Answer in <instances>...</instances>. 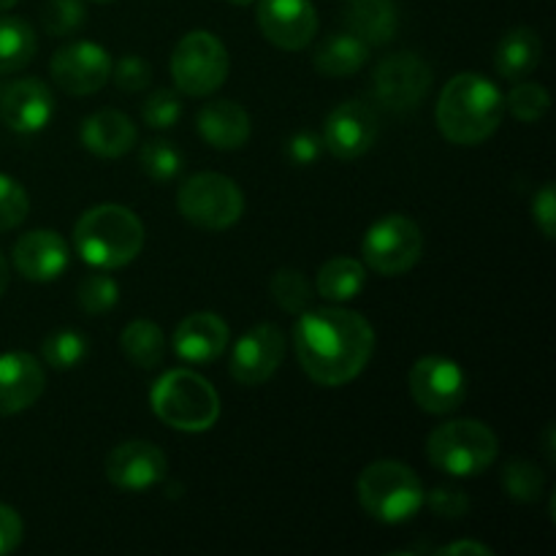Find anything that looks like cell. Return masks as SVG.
Here are the masks:
<instances>
[{"mask_svg": "<svg viewBox=\"0 0 556 556\" xmlns=\"http://www.w3.org/2000/svg\"><path fill=\"white\" fill-rule=\"evenodd\" d=\"M293 348L313 383L337 389L364 372L375 351V329L345 307L304 309L293 324Z\"/></svg>", "mask_w": 556, "mask_h": 556, "instance_id": "obj_1", "label": "cell"}, {"mask_svg": "<svg viewBox=\"0 0 556 556\" xmlns=\"http://www.w3.org/2000/svg\"><path fill=\"white\" fill-rule=\"evenodd\" d=\"M505 117V96L483 74H456L440 92L434 119L451 144L478 147L497 134Z\"/></svg>", "mask_w": 556, "mask_h": 556, "instance_id": "obj_2", "label": "cell"}, {"mask_svg": "<svg viewBox=\"0 0 556 556\" xmlns=\"http://www.w3.org/2000/svg\"><path fill=\"white\" fill-rule=\"evenodd\" d=\"M76 253L92 269H123L144 248V226L119 204H98L76 220Z\"/></svg>", "mask_w": 556, "mask_h": 556, "instance_id": "obj_3", "label": "cell"}, {"mask_svg": "<svg viewBox=\"0 0 556 556\" xmlns=\"http://www.w3.org/2000/svg\"><path fill=\"white\" fill-rule=\"evenodd\" d=\"M356 497L369 519L380 525H402L424 508L427 489L410 465L378 459L364 467L358 476Z\"/></svg>", "mask_w": 556, "mask_h": 556, "instance_id": "obj_4", "label": "cell"}, {"mask_svg": "<svg viewBox=\"0 0 556 556\" xmlns=\"http://www.w3.org/2000/svg\"><path fill=\"white\" fill-rule=\"evenodd\" d=\"M152 413L177 432H206L220 418V396L215 386L190 369H168L150 391Z\"/></svg>", "mask_w": 556, "mask_h": 556, "instance_id": "obj_5", "label": "cell"}, {"mask_svg": "<svg viewBox=\"0 0 556 556\" xmlns=\"http://www.w3.org/2000/svg\"><path fill=\"white\" fill-rule=\"evenodd\" d=\"M497 434L476 418L440 424L427 440V456L440 472L454 478H472L486 472L497 459Z\"/></svg>", "mask_w": 556, "mask_h": 556, "instance_id": "obj_6", "label": "cell"}, {"mask_svg": "<svg viewBox=\"0 0 556 556\" xmlns=\"http://www.w3.org/2000/svg\"><path fill=\"white\" fill-rule=\"evenodd\" d=\"M177 210L201 231H226L244 212V195L231 177L217 172L193 174L177 193Z\"/></svg>", "mask_w": 556, "mask_h": 556, "instance_id": "obj_7", "label": "cell"}, {"mask_svg": "<svg viewBox=\"0 0 556 556\" xmlns=\"http://www.w3.org/2000/svg\"><path fill=\"white\" fill-rule=\"evenodd\" d=\"M228 68H231V60H228L226 47L210 30L188 33L179 38L172 52V79L185 96H212L226 85Z\"/></svg>", "mask_w": 556, "mask_h": 556, "instance_id": "obj_8", "label": "cell"}, {"mask_svg": "<svg viewBox=\"0 0 556 556\" xmlns=\"http://www.w3.org/2000/svg\"><path fill=\"white\" fill-rule=\"evenodd\" d=\"M424 233L416 220L405 215H389L372 223L362 239L364 266L383 277H400L421 261Z\"/></svg>", "mask_w": 556, "mask_h": 556, "instance_id": "obj_9", "label": "cell"}, {"mask_svg": "<svg viewBox=\"0 0 556 556\" xmlns=\"http://www.w3.org/2000/svg\"><path fill=\"white\" fill-rule=\"evenodd\" d=\"M432 65L416 52H394L372 71V98L389 112H413L432 90Z\"/></svg>", "mask_w": 556, "mask_h": 556, "instance_id": "obj_10", "label": "cell"}, {"mask_svg": "<svg viewBox=\"0 0 556 556\" xmlns=\"http://www.w3.org/2000/svg\"><path fill=\"white\" fill-rule=\"evenodd\" d=\"M410 394L424 413L448 416L467 400V375L454 358L424 356L410 369Z\"/></svg>", "mask_w": 556, "mask_h": 556, "instance_id": "obj_11", "label": "cell"}, {"mask_svg": "<svg viewBox=\"0 0 556 556\" xmlns=\"http://www.w3.org/2000/svg\"><path fill=\"white\" fill-rule=\"evenodd\" d=\"M52 81L68 96H92L112 74V58L96 41H74L60 47L49 60Z\"/></svg>", "mask_w": 556, "mask_h": 556, "instance_id": "obj_12", "label": "cell"}, {"mask_svg": "<svg viewBox=\"0 0 556 556\" xmlns=\"http://www.w3.org/2000/svg\"><path fill=\"white\" fill-rule=\"evenodd\" d=\"M282 358H286V337L280 326L258 324L233 342L228 372L239 386H261L280 369Z\"/></svg>", "mask_w": 556, "mask_h": 556, "instance_id": "obj_13", "label": "cell"}, {"mask_svg": "<svg viewBox=\"0 0 556 556\" xmlns=\"http://www.w3.org/2000/svg\"><path fill=\"white\" fill-rule=\"evenodd\" d=\"M380 136V117L369 103L348 101L340 103L324 123V150L340 161H356L367 155Z\"/></svg>", "mask_w": 556, "mask_h": 556, "instance_id": "obj_14", "label": "cell"}, {"mask_svg": "<svg viewBox=\"0 0 556 556\" xmlns=\"http://www.w3.org/2000/svg\"><path fill=\"white\" fill-rule=\"evenodd\" d=\"M168 476V459L150 440H125L106 456V478L119 492L139 494Z\"/></svg>", "mask_w": 556, "mask_h": 556, "instance_id": "obj_15", "label": "cell"}, {"mask_svg": "<svg viewBox=\"0 0 556 556\" xmlns=\"http://www.w3.org/2000/svg\"><path fill=\"white\" fill-rule=\"evenodd\" d=\"M258 27L277 49L296 52L313 43L318 33V11L309 0H261Z\"/></svg>", "mask_w": 556, "mask_h": 556, "instance_id": "obj_16", "label": "cell"}, {"mask_svg": "<svg viewBox=\"0 0 556 556\" xmlns=\"http://www.w3.org/2000/svg\"><path fill=\"white\" fill-rule=\"evenodd\" d=\"M71 250L68 242L58 231L36 228L16 239L14 244V266L25 280L30 282H52L68 269Z\"/></svg>", "mask_w": 556, "mask_h": 556, "instance_id": "obj_17", "label": "cell"}, {"mask_svg": "<svg viewBox=\"0 0 556 556\" xmlns=\"http://www.w3.org/2000/svg\"><path fill=\"white\" fill-rule=\"evenodd\" d=\"M47 375L41 362L25 351L0 353V416H16L41 400Z\"/></svg>", "mask_w": 556, "mask_h": 556, "instance_id": "obj_18", "label": "cell"}, {"mask_svg": "<svg viewBox=\"0 0 556 556\" xmlns=\"http://www.w3.org/2000/svg\"><path fill=\"white\" fill-rule=\"evenodd\" d=\"M0 117L16 134H38L54 117V96L41 79H20L5 87Z\"/></svg>", "mask_w": 556, "mask_h": 556, "instance_id": "obj_19", "label": "cell"}, {"mask_svg": "<svg viewBox=\"0 0 556 556\" xmlns=\"http://www.w3.org/2000/svg\"><path fill=\"white\" fill-rule=\"evenodd\" d=\"M174 351L188 364H212L231 342L226 320L217 313H193L174 331Z\"/></svg>", "mask_w": 556, "mask_h": 556, "instance_id": "obj_20", "label": "cell"}, {"mask_svg": "<svg viewBox=\"0 0 556 556\" xmlns=\"http://www.w3.org/2000/svg\"><path fill=\"white\" fill-rule=\"evenodd\" d=\"M195 125H199L201 139L220 152L242 150L250 139V130H253L244 106H239L237 101H228V98H217V101L201 106Z\"/></svg>", "mask_w": 556, "mask_h": 556, "instance_id": "obj_21", "label": "cell"}, {"mask_svg": "<svg viewBox=\"0 0 556 556\" xmlns=\"http://www.w3.org/2000/svg\"><path fill=\"white\" fill-rule=\"evenodd\" d=\"M79 139L87 152L98 157H123L139 139L134 119L117 109H101L81 123Z\"/></svg>", "mask_w": 556, "mask_h": 556, "instance_id": "obj_22", "label": "cell"}, {"mask_svg": "<svg viewBox=\"0 0 556 556\" xmlns=\"http://www.w3.org/2000/svg\"><path fill=\"white\" fill-rule=\"evenodd\" d=\"M345 22L367 47H386L400 30L394 0H345Z\"/></svg>", "mask_w": 556, "mask_h": 556, "instance_id": "obj_23", "label": "cell"}, {"mask_svg": "<svg viewBox=\"0 0 556 556\" xmlns=\"http://www.w3.org/2000/svg\"><path fill=\"white\" fill-rule=\"evenodd\" d=\"M543 43L532 27H514L500 38L494 49V68L503 79H527L541 65Z\"/></svg>", "mask_w": 556, "mask_h": 556, "instance_id": "obj_24", "label": "cell"}, {"mask_svg": "<svg viewBox=\"0 0 556 556\" xmlns=\"http://www.w3.org/2000/svg\"><path fill=\"white\" fill-rule=\"evenodd\" d=\"M369 58V47L358 36L348 33H334V36L324 38L313 54V65L318 74L329 76V79H342V76H353L364 68Z\"/></svg>", "mask_w": 556, "mask_h": 556, "instance_id": "obj_25", "label": "cell"}, {"mask_svg": "<svg viewBox=\"0 0 556 556\" xmlns=\"http://www.w3.org/2000/svg\"><path fill=\"white\" fill-rule=\"evenodd\" d=\"M364 282H367V266L362 261L340 255V258H331L320 266L315 288H318L320 299L342 304L356 299L364 291Z\"/></svg>", "mask_w": 556, "mask_h": 556, "instance_id": "obj_26", "label": "cell"}, {"mask_svg": "<svg viewBox=\"0 0 556 556\" xmlns=\"http://www.w3.org/2000/svg\"><path fill=\"white\" fill-rule=\"evenodd\" d=\"M119 348L134 367L155 369L166 356V334L155 320L136 318L119 334Z\"/></svg>", "mask_w": 556, "mask_h": 556, "instance_id": "obj_27", "label": "cell"}, {"mask_svg": "<svg viewBox=\"0 0 556 556\" xmlns=\"http://www.w3.org/2000/svg\"><path fill=\"white\" fill-rule=\"evenodd\" d=\"M36 52V30L20 16H0V74L22 71L33 63Z\"/></svg>", "mask_w": 556, "mask_h": 556, "instance_id": "obj_28", "label": "cell"}, {"mask_svg": "<svg viewBox=\"0 0 556 556\" xmlns=\"http://www.w3.org/2000/svg\"><path fill=\"white\" fill-rule=\"evenodd\" d=\"M182 152L168 139H150L139 147V166L155 182H172L182 172Z\"/></svg>", "mask_w": 556, "mask_h": 556, "instance_id": "obj_29", "label": "cell"}, {"mask_svg": "<svg viewBox=\"0 0 556 556\" xmlns=\"http://www.w3.org/2000/svg\"><path fill=\"white\" fill-rule=\"evenodd\" d=\"M87 353H90V342H87V337L81 334V331L74 329L52 331L41 345L43 362L54 369L79 367L87 358Z\"/></svg>", "mask_w": 556, "mask_h": 556, "instance_id": "obj_30", "label": "cell"}, {"mask_svg": "<svg viewBox=\"0 0 556 556\" xmlns=\"http://www.w3.org/2000/svg\"><path fill=\"white\" fill-rule=\"evenodd\" d=\"M119 286L106 269H96L90 275L81 277L79 288H76V304L85 309L87 315H101L117 304Z\"/></svg>", "mask_w": 556, "mask_h": 556, "instance_id": "obj_31", "label": "cell"}, {"mask_svg": "<svg viewBox=\"0 0 556 556\" xmlns=\"http://www.w3.org/2000/svg\"><path fill=\"white\" fill-rule=\"evenodd\" d=\"M505 109H508L519 123H538V119L546 117V112L552 109V96H548L546 87L538 85V81L519 79L514 85V90L505 96Z\"/></svg>", "mask_w": 556, "mask_h": 556, "instance_id": "obj_32", "label": "cell"}, {"mask_svg": "<svg viewBox=\"0 0 556 556\" xmlns=\"http://www.w3.org/2000/svg\"><path fill=\"white\" fill-rule=\"evenodd\" d=\"M271 299L280 304L286 313L302 315L313 304V286L299 269H280L271 277Z\"/></svg>", "mask_w": 556, "mask_h": 556, "instance_id": "obj_33", "label": "cell"}, {"mask_svg": "<svg viewBox=\"0 0 556 556\" xmlns=\"http://www.w3.org/2000/svg\"><path fill=\"white\" fill-rule=\"evenodd\" d=\"M503 489L516 503H535L546 489V478L532 462L514 459L503 470Z\"/></svg>", "mask_w": 556, "mask_h": 556, "instance_id": "obj_34", "label": "cell"}, {"mask_svg": "<svg viewBox=\"0 0 556 556\" xmlns=\"http://www.w3.org/2000/svg\"><path fill=\"white\" fill-rule=\"evenodd\" d=\"M41 20L49 36H74L85 27L87 9L81 0H47Z\"/></svg>", "mask_w": 556, "mask_h": 556, "instance_id": "obj_35", "label": "cell"}, {"mask_svg": "<svg viewBox=\"0 0 556 556\" xmlns=\"http://www.w3.org/2000/svg\"><path fill=\"white\" fill-rule=\"evenodd\" d=\"M30 212V195L9 174H0V231L22 226Z\"/></svg>", "mask_w": 556, "mask_h": 556, "instance_id": "obj_36", "label": "cell"}, {"mask_svg": "<svg viewBox=\"0 0 556 556\" xmlns=\"http://www.w3.org/2000/svg\"><path fill=\"white\" fill-rule=\"evenodd\" d=\"M182 117V101L174 90H155L147 96L144 106H141V119H144L150 128L166 130L174 128Z\"/></svg>", "mask_w": 556, "mask_h": 556, "instance_id": "obj_37", "label": "cell"}, {"mask_svg": "<svg viewBox=\"0 0 556 556\" xmlns=\"http://www.w3.org/2000/svg\"><path fill=\"white\" fill-rule=\"evenodd\" d=\"M109 79L114 81V87L123 92H139L144 90L152 81V68L144 58L139 54H125L117 63H112V74Z\"/></svg>", "mask_w": 556, "mask_h": 556, "instance_id": "obj_38", "label": "cell"}, {"mask_svg": "<svg viewBox=\"0 0 556 556\" xmlns=\"http://www.w3.org/2000/svg\"><path fill=\"white\" fill-rule=\"evenodd\" d=\"M424 505L440 519H462L470 510V497L456 486H438L427 494Z\"/></svg>", "mask_w": 556, "mask_h": 556, "instance_id": "obj_39", "label": "cell"}, {"mask_svg": "<svg viewBox=\"0 0 556 556\" xmlns=\"http://www.w3.org/2000/svg\"><path fill=\"white\" fill-rule=\"evenodd\" d=\"M286 152L288 161L296 163V166H309V163L318 161L320 152H324V141L315 134H309V130H299V134H293L291 139H288Z\"/></svg>", "mask_w": 556, "mask_h": 556, "instance_id": "obj_40", "label": "cell"}, {"mask_svg": "<svg viewBox=\"0 0 556 556\" xmlns=\"http://www.w3.org/2000/svg\"><path fill=\"white\" fill-rule=\"evenodd\" d=\"M532 217H535L538 228L543 231V237L554 239V226H556V195H554V182H546L532 199Z\"/></svg>", "mask_w": 556, "mask_h": 556, "instance_id": "obj_41", "label": "cell"}, {"mask_svg": "<svg viewBox=\"0 0 556 556\" xmlns=\"http://www.w3.org/2000/svg\"><path fill=\"white\" fill-rule=\"evenodd\" d=\"M22 532H25V527H22L20 514L14 508H9V505L0 503V556L11 554L20 546Z\"/></svg>", "mask_w": 556, "mask_h": 556, "instance_id": "obj_42", "label": "cell"}, {"mask_svg": "<svg viewBox=\"0 0 556 556\" xmlns=\"http://www.w3.org/2000/svg\"><path fill=\"white\" fill-rule=\"evenodd\" d=\"M438 554H443V556H459V554L492 556L494 552H492V548H489V546H483V543H476V541H459V543H451V546L438 548Z\"/></svg>", "mask_w": 556, "mask_h": 556, "instance_id": "obj_43", "label": "cell"}, {"mask_svg": "<svg viewBox=\"0 0 556 556\" xmlns=\"http://www.w3.org/2000/svg\"><path fill=\"white\" fill-rule=\"evenodd\" d=\"M9 261L3 258V253H0V296L5 293V288H9Z\"/></svg>", "mask_w": 556, "mask_h": 556, "instance_id": "obj_44", "label": "cell"}, {"mask_svg": "<svg viewBox=\"0 0 556 556\" xmlns=\"http://www.w3.org/2000/svg\"><path fill=\"white\" fill-rule=\"evenodd\" d=\"M552 434H554V427H548L546 429V454H548V462H554V440H552Z\"/></svg>", "mask_w": 556, "mask_h": 556, "instance_id": "obj_45", "label": "cell"}, {"mask_svg": "<svg viewBox=\"0 0 556 556\" xmlns=\"http://www.w3.org/2000/svg\"><path fill=\"white\" fill-rule=\"evenodd\" d=\"M14 5H16V0H0V14L9 9H14Z\"/></svg>", "mask_w": 556, "mask_h": 556, "instance_id": "obj_46", "label": "cell"}, {"mask_svg": "<svg viewBox=\"0 0 556 556\" xmlns=\"http://www.w3.org/2000/svg\"><path fill=\"white\" fill-rule=\"evenodd\" d=\"M228 3H233V5H250V3H253V0H228Z\"/></svg>", "mask_w": 556, "mask_h": 556, "instance_id": "obj_47", "label": "cell"}, {"mask_svg": "<svg viewBox=\"0 0 556 556\" xmlns=\"http://www.w3.org/2000/svg\"><path fill=\"white\" fill-rule=\"evenodd\" d=\"M98 3H109V0H98Z\"/></svg>", "mask_w": 556, "mask_h": 556, "instance_id": "obj_48", "label": "cell"}]
</instances>
